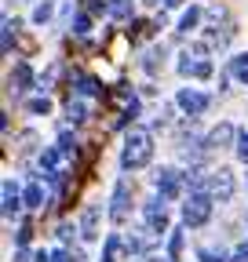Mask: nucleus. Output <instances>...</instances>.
<instances>
[{
  "mask_svg": "<svg viewBox=\"0 0 248 262\" xmlns=\"http://www.w3.org/2000/svg\"><path fill=\"white\" fill-rule=\"evenodd\" d=\"M150 157H153V135H150L146 127H132L128 139H124L120 164H124L128 171H139V168H146V164H150Z\"/></svg>",
  "mask_w": 248,
  "mask_h": 262,
  "instance_id": "nucleus-1",
  "label": "nucleus"
},
{
  "mask_svg": "<svg viewBox=\"0 0 248 262\" xmlns=\"http://www.w3.org/2000/svg\"><path fill=\"white\" fill-rule=\"evenodd\" d=\"M212 219V193H190L182 204V222L186 226H204Z\"/></svg>",
  "mask_w": 248,
  "mask_h": 262,
  "instance_id": "nucleus-2",
  "label": "nucleus"
},
{
  "mask_svg": "<svg viewBox=\"0 0 248 262\" xmlns=\"http://www.w3.org/2000/svg\"><path fill=\"white\" fill-rule=\"evenodd\" d=\"M208 193H212V196H215L219 204L234 201V193H237L234 171H230V168H219V171H212V175H208Z\"/></svg>",
  "mask_w": 248,
  "mask_h": 262,
  "instance_id": "nucleus-3",
  "label": "nucleus"
},
{
  "mask_svg": "<svg viewBox=\"0 0 248 262\" xmlns=\"http://www.w3.org/2000/svg\"><path fill=\"white\" fill-rule=\"evenodd\" d=\"M128 204H132V182L120 179L113 186V196H110V219L113 222H124V219H128Z\"/></svg>",
  "mask_w": 248,
  "mask_h": 262,
  "instance_id": "nucleus-4",
  "label": "nucleus"
},
{
  "mask_svg": "<svg viewBox=\"0 0 248 262\" xmlns=\"http://www.w3.org/2000/svg\"><path fill=\"white\" fill-rule=\"evenodd\" d=\"M153 186H157V196H164V201H175L179 189H182V175L175 168H161L157 175H153Z\"/></svg>",
  "mask_w": 248,
  "mask_h": 262,
  "instance_id": "nucleus-5",
  "label": "nucleus"
},
{
  "mask_svg": "<svg viewBox=\"0 0 248 262\" xmlns=\"http://www.w3.org/2000/svg\"><path fill=\"white\" fill-rule=\"evenodd\" d=\"M175 102H179V110H182L186 117H201V113L208 110V95H201V91H194V88H182Z\"/></svg>",
  "mask_w": 248,
  "mask_h": 262,
  "instance_id": "nucleus-6",
  "label": "nucleus"
},
{
  "mask_svg": "<svg viewBox=\"0 0 248 262\" xmlns=\"http://www.w3.org/2000/svg\"><path fill=\"white\" fill-rule=\"evenodd\" d=\"M146 229H153V233H164L168 229V208H164V196H153V201L146 204Z\"/></svg>",
  "mask_w": 248,
  "mask_h": 262,
  "instance_id": "nucleus-7",
  "label": "nucleus"
},
{
  "mask_svg": "<svg viewBox=\"0 0 248 262\" xmlns=\"http://www.w3.org/2000/svg\"><path fill=\"white\" fill-rule=\"evenodd\" d=\"M99 215H102V204H88V208L80 211L77 229H80L84 241H95V237H99Z\"/></svg>",
  "mask_w": 248,
  "mask_h": 262,
  "instance_id": "nucleus-8",
  "label": "nucleus"
},
{
  "mask_svg": "<svg viewBox=\"0 0 248 262\" xmlns=\"http://www.w3.org/2000/svg\"><path fill=\"white\" fill-rule=\"evenodd\" d=\"M234 139H237L234 124H230V120H223L219 127H212V131H208V139H204V149H223V146H230Z\"/></svg>",
  "mask_w": 248,
  "mask_h": 262,
  "instance_id": "nucleus-9",
  "label": "nucleus"
},
{
  "mask_svg": "<svg viewBox=\"0 0 248 262\" xmlns=\"http://www.w3.org/2000/svg\"><path fill=\"white\" fill-rule=\"evenodd\" d=\"M11 91H29V84H33V70H29L26 62H18L15 70H11Z\"/></svg>",
  "mask_w": 248,
  "mask_h": 262,
  "instance_id": "nucleus-10",
  "label": "nucleus"
},
{
  "mask_svg": "<svg viewBox=\"0 0 248 262\" xmlns=\"http://www.w3.org/2000/svg\"><path fill=\"white\" fill-rule=\"evenodd\" d=\"M22 201H26V196H18V189H15V182L8 179L4 182V215L11 219V215H18V208H22Z\"/></svg>",
  "mask_w": 248,
  "mask_h": 262,
  "instance_id": "nucleus-11",
  "label": "nucleus"
},
{
  "mask_svg": "<svg viewBox=\"0 0 248 262\" xmlns=\"http://www.w3.org/2000/svg\"><path fill=\"white\" fill-rule=\"evenodd\" d=\"M132 11H135V0H106V15L113 18H132Z\"/></svg>",
  "mask_w": 248,
  "mask_h": 262,
  "instance_id": "nucleus-12",
  "label": "nucleus"
},
{
  "mask_svg": "<svg viewBox=\"0 0 248 262\" xmlns=\"http://www.w3.org/2000/svg\"><path fill=\"white\" fill-rule=\"evenodd\" d=\"M120 248H124L120 233H110V237H106V248H102V262H117V258H120Z\"/></svg>",
  "mask_w": 248,
  "mask_h": 262,
  "instance_id": "nucleus-13",
  "label": "nucleus"
},
{
  "mask_svg": "<svg viewBox=\"0 0 248 262\" xmlns=\"http://www.w3.org/2000/svg\"><path fill=\"white\" fill-rule=\"evenodd\" d=\"M157 66H164V48H150L142 55V70L146 73H157Z\"/></svg>",
  "mask_w": 248,
  "mask_h": 262,
  "instance_id": "nucleus-14",
  "label": "nucleus"
},
{
  "mask_svg": "<svg viewBox=\"0 0 248 262\" xmlns=\"http://www.w3.org/2000/svg\"><path fill=\"white\" fill-rule=\"evenodd\" d=\"M73 80H77V91H80V95H99V91H102L99 80L88 77V73H73Z\"/></svg>",
  "mask_w": 248,
  "mask_h": 262,
  "instance_id": "nucleus-15",
  "label": "nucleus"
},
{
  "mask_svg": "<svg viewBox=\"0 0 248 262\" xmlns=\"http://www.w3.org/2000/svg\"><path fill=\"white\" fill-rule=\"evenodd\" d=\"M44 204V186L40 182H29L26 186V208H40Z\"/></svg>",
  "mask_w": 248,
  "mask_h": 262,
  "instance_id": "nucleus-16",
  "label": "nucleus"
},
{
  "mask_svg": "<svg viewBox=\"0 0 248 262\" xmlns=\"http://www.w3.org/2000/svg\"><path fill=\"white\" fill-rule=\"evenodd\" d=\"M66 117H70V124H84L88 120V106L84 102H70L66 106Z\"/></svg>",
  "mask_w": 248,
  "mask_h": 262,
  "instance_id": "nucleus-17",
  "label": "nucleus"
},
{
  "mask_svg": "<svg viewBox=\"0 0 248 262\" xmlns=\"http://www.w3.org/2000/svg\"><path fill=\"white\" fill-rule=\"evenodd\" d=\"M197 22H201V11H197V8H190V11H186V15L179 18V33H190Z\"/></svg>",
  "mask_w": 248,
  "mask_h": 262,
  "instance_id": "nucleus-18",
  "label": "nucleus"
},
{
  "mask_svg": "<svg viewBox=\"0 0 248 262\" xmlns=\"http://www.w3.org/2000/svg\"><path fill=\"white\" fill-rule=\"evenodd\" d=\"M197 258H201V262H226V251H223V248H201Z\"/></svg>",
  "mask_w": 248,
  "mask_h": 262,
  "instance_id": "nucleus-19",
  "label": "nucleus"
},
{
  "mask_svg": "<svg viewBox=\"0 0 248 262\" xmlns=\"http://www.w3.org/2000/svg\"><path fill=\"white\" fill-rule=\"evenodd\" d=\"M179 255H182V229H175L172 241H168V258H172V262H179Z\"/></svg>",
  "mask_w": 248,
  "mask_h": 262,
  "instance_id": "nucleus-20",
  "label": "nucleus"
},
{
  "mask_svg": "<svg viewBox=\"0 0 248 262\" xmlns=\"http://www.w3.org/2000/svg\"><path fill=\"white\" fill-rule=\"evenodd\" d=\"M51 11H55V4H51V0H44V4H37V11H33V22H37V26H44V22L51 18Z\"/></svg>",
  "mask_w": 248,
  "mask_h": 262,
  "instance_id": "nucleus-21",
  "label": "nucleus"
},
{
  "mask_svg": "<svg viewBox=\"0 0 248 262\" xmlns=\"http://www.w3.org/2000/svg\"><path fill=\"white\" fill-rule=\"evenodd\" d=\"M26 110L33 113V117H48V113H51V102H48V98H33V102H29Z\"/></svg>",
  "mask_w": 248,
  "mask_h": 262,
  "instance_id": "nucleus-22",
  "label": "nucleus"
},
{
  "mask_svg": "<svg viewBox=\"0 0 248 262\" xmlns=\"http://www.w3.org/2000/svg\"><path fill=\"white\" fill-rule=\"evenodd\" d=\"M237 160H241V164H248V131L237 139Z\"/></svg>",
  "mask_w": 248,
  "mask_h": 262,
  "instance_id": "nucleus-23",
  "label": "nucleus"
},
{
  "mask_svg": "<svg viewBox=\"0 0 248 262\" xmlns=\"http://www.w3.org/2000/svg\"><path fill=\"white\" fill-rule=\"evenodd\" d=\"M194 77H201V80H204V77H212V62H204V58H201V62L194 66Z\"/></svg>",
  "mask_w": 248,
  "mask_h": 262,
  "instance_id": "nucleus-24",
  "label": "nucleus"
},
{
  "mask_svg": "<svg viewBox=\"0 0 248 262\" xmlns=\"http://www.w3.org/2000/svg\"><path fill=\"white\" fill-rule=\"evenodd\" d=\"M88 29H91V18H88V15H77V29H73V33H77V37H84Z\"/></svg>",
  "mask_w": 248,
  "mask_h": 262,
  "instance_id": "nucleus-25",
  "label": "nucleus"
},
{
  "mask_svg": "<svg viewBox=\"0 0 248 262\" xmlns=\"http://www.w3.org/2000/svg\"><path fill=\"white\" fill-rule=\"evenodd\" d=\"M230 262H248V241H244V244H237V251L230 255Z\"/></svg>",
  "mask_w": 248,
  "mask_h": 262,
  "instance_id": "nucleus-26",
  "label": "nucleus"
},
{
  "mask_svg": "<svg viewBox=\"0 0 248 262\" xmlns=\"http://www.w3.org/2000/svg\"><path fill=\"white\" fill-rule=\"evenodd\" d=\"M73 233H80V229H73V226H58V241H73Z\"/></svg>",
  "mask_w": 248,
  "mask_h": 262,
  "instance_id": "nucleus-27",
  "label": "nucleus"
},
{
  "mask_svg": "<svg viewBox=\"0 0 248 262\" xmlns=\"http://www.w3.org/2000/svg\"><path fill=\"white\" fill-rule=\"evenodd\" d=\"M51 262H73V255H70V251H55Z\"/></svg>",
  "mask_w": 248,
  "mask_h": 262,
  "instance_id": "nucleus-28",
  "label": "nucleus"
},
{
  "mask_svg": "<svg viewBox=\"0 0 248 262\" xmlns=\"http://www.w3.org/2000/svg\"><path fill=\"white\" fill-rule=\"evenodd\" d=\"M26 258H29V255H26V251H18V255H15V262H26Z\"/></svg>",
  "mask_w": 248,
  "mask_h": 262,
  "instance_id": "nucleus-29",
  "label": "nucleus"
},
{
  "mask_svg": "<svg viewBox=\"0 0 248 262\" xmlns=\"http://www.w3.org/2000/svg\"><path fill=\"white\" fill-rule=\"evenodd\" d=\"M164 4H172V8H175V4H182V0H164Z\"/></svg>",
  "mask_w": 248,
  "mask_h": 262,
  "instance_id": "nucleus-30",
  "label": "nucleus"
},
{
  "mask_svg": "<svg viewBox=\"0 0 248 262\" xmlns=\"http://www.w3.org/2000/svg\"><path fill=\"white\" fill-rule=\"evenodd\" d=\"M237 62H244V66H248V55H241V58H237Z\"/></svg>",
  "mask_w": 248,
  "mask_h": 262,
  "instance_id": "nucleus-31",
  "label": "nucleus"
}]
</instances>
